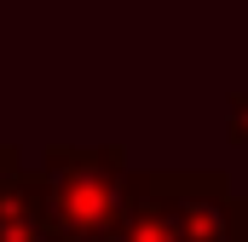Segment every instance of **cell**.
Instances as JSON below:
<instances>
[{
  "mask_svg": "<svg viewBox=\"0 0 248 242\" xmlns=\"http://www.w3.org/2000/svg\"><path fill=\"white\" fill-rule=\"evenodd\" d=\"M110 242H231V179L219 167H133L127 213Z\"/></svg>",
  "mask_w": 248,
  "mask_h": 242,
  "instance_id": "1",
  "label": "cell"
},
{
  "mask_svg": "<svg viewBox=\"0 0 248 242\" xmlns=\"http://www.w3.org/2000/svg\"><path fill=\"white\" fill-rule=\"evenodd\" d=\"M41 173L52 190V213H58L63 242H110L127 213V167L122 144H46L41 150Z\"/></svg>",
  "mask_w": 248,
  "mask_h": 242,
  "instance_id": "2",
  "label": "cell"
},
{
  "mask_svg": "<svg viewBox=\"0 0 248 242\" xmlns=\"http://www.w3.org/2000/svg\"><path fill=\"white\" fill-rule=\"evenodd\" d=\"M0 242H63L41 167H12L0 179Z\"/></svg>",
  "mask_w": 248,
  "mask_h": 242,
  "instance_id": "3",
  "label": "cell"
},
{
  "mask_svg": "<svg viewBox=\"0 0 248 242\" xmlns=\"http://www.w3.org/2000/svg\"><path fill=\"white\" fill-rule=\"evenodd\" d=\"M225 138H231L237 150H248V87H237V92L225 98Z\"/></svg>",
  "mask_w": 248,
  "mask_h": 242,
  "instance_id": "4",
  "label": "cell"
},
{
  "mask_svg": "<svg viewBox=\"0 0 248 242\" xmlns=\"http://www.w3.org/2000/svg\"><path fill=\"white\" fill-rule=\"evenodd\" d=\"M231 242H248V190L231 196Z\"/></svg>",
  "mask_w": 248,
  "mask_h": 242,
  "instance_id": "5",
  "label": "cell"
},
{
  "mask_svg": "<svg viewBox=\"0 0 248 242\" xmlns=\"http://www.w3.org/2000/svg\"><path fill=\"white\" fill-rule=\"evenodd\" d=\"M12 167H23V162H17V150H12V144H6V138H0V179H6V173H12Z\"/></svg>",
  "mask_w": 248,
  "mask_h": 242,
  "instance_id": "6",
  "label": "cell"
}]
</instances>
